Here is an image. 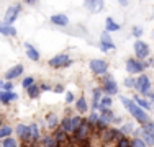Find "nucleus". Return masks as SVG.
Wrapping results in <instances>:
<instances>
[{"label":"nucleus","mask_w":154,"mask_h":147,"mask_svg":"<svg viewBox=\"0 0 154 147\" xmlns=\"http://www.w3.org/2000/svg\"><path fill=\"white\" fill-rule=\"evenodd\" d=\"M122 103L125 105V108L128 110V111L131 113L136 119L139 121L141 124H146V123H149V118H148V115H146L144 111H143L141 108L134 103L133 100H130V98H126V97H122Z\"/></svg>","instance_id":"obj_1"},{"label":"nucleus","mask_w":154,"mask_h":147,"mask_svg":"<svg viewBox=\"0 0 154 147\" xmlns=\"http://www.w3.org/2000/svg\"><path fill=\"white\" fill-rule=\"evenodd\" d=\"M141 132H143V141L149 146H154V123L152 121L146 123L144 126H143Z\"/></svg>","instance_id":"obj_2"},{"label":"nucleus","mask_w":154,"mask_h":147,"mask_svg":"<svg viewBox=\"0 0 154 147\" xmlns=\"http://www.w3.org/2000/svg\"><path fill=\"white\" fill-rule=\"evenodd\" d=\"M90 128L92 126H90L89 121H82L80 126L74 131V139L75 141H84V139H87V136H89V132H90Z\"/></svg>","instance_id":"obj_3"},{"label":"nucleus","mask_w":154,"mask_h":147,"mask_svg":"<svg viewBox=\"0 0 154 147\" xmlns=\"http://www.w3.org/2000/svg\"><path fill=\"white\" fill-rule=\"evenodd\" d=\"M89 65H90V70H92L94 74H97V75L105 74L107 69H108V64L105 61H102V59H92V61L89 62Z\"/></svg>","instance_id":"obj_4"},{"label":"nucleus","mask_w":154,"mask_h":147,"mask_svg":"<svg viewBox=\"0 0 154 147\" xmlns=\"http://www.w3.org/2000/svg\"><path fill=\"white\" fill-rule=\"evenodd\" d=\"M17 132H18V136H20V139L23 141V144L26 142V146H35V144H33V141H31V129H30V126L18 124Z\"/></svg>","instance_id":"obj_5"},{"label":"nucleus","mask_w":154,"mask_h":147,"mask_svg":"<svg viewBox=\"0 0 154 147\" xmlns=\"http://www.w3.org/2000/svg\"><path fill=\"white\" fill-rule=\"evenodd\" d=\"M48 64L51 65V67H67V65L72 64V61L69 59L67 54H59V56L49 59V62Z\"/></svg>","instance_id":"obj_6"},{"label":"nucleus","mask_w":154,"mask_h":147,"mask_svg":"<svg viewBox=\"0 0 154 147\" xmlns=\"http://www.w3.org/2000/svg\"><path fill=\"white\" fill-rule=\"evenodd\" d=\"M136 90H139L143 95L149 93V90H151V80H149L148 75H141L136 80Z\"/></svg>","instance_id":"obj_7"},{"label":"nucleus","mask_w":154,"mask_h":147,"mask_svg":"<svg viewBox=\"0 0 154 147\" xmlns=\"http://www.w3.org/2000/svg\"><path fill=\"white\" fill-rule=\"evenodd\" d=\"M144 67H148V64L139 62V61H134V59H130V61L126 62V70L130 74H139V72H143Z\"/></svg>","instance_id":"obj_8"},{"label":"nucleus","mask_w":154,"mask_h":147,"mask_svg":"<svg viewBox=\"0 0 154 147\" xmlns=\"http://www.w3.org/2000/svg\"><path fill=\"white\" fill-rule=\"evenodd\" d=\"M103 92H105V93H108V95H113V93L118 92V85H116V82L110 75L103 77Z\"/></svg>","instance_id":"obj_9"},{"label":"nucleus","mask_w":154,"mask_h":147,"mask_svg":"<svg viewBox=\"0 0 154 147\" xmlns=\"http://www.w3.org/2000/svg\"><path fill=\"white\" fill-rule=\"evenodd\" d=\"M134 52L139 59H146L149 56V46L143 41H136L134 43Z\"/></svg>","instance_id":"obj_10"},{"label":"nucleus","mask_w":154,"mask_h":147,"mask_svg":"<svg viewBox=\"0 0 154 147\" xmlns=\"http://www.w3.org/2000/svg\"><path fill=\"white\" fill-rule=\"evenodd\" d=\"M20 10H21V7H20V5L10 7V8L7 10V13H5V25H10V26H12V23L17 20L18 13H20Z\"/></svg>","instance_id":"obj_11"},{"label":"nucleus","mask_w":154,"mask_h":147,"mask_svg":"<svg viewBox=\"0 0 154 147\" xmlns=\"http://www.w3.org/2000/svg\"><path fill=\"white\" fill-rule=\"evenodd\" d=\"M103 132H105V134H103V142H105V144L122 139V132H120L118 129H105Z\"/></svg>","instance_id":"obj_12"},{"label":"nucleus","mask_w":154,"mask_h":147,"mask_svg":"<svg viewBox=\"0 0 154 147\" xmlns=\"http://www.w3.org/2000/svg\"><path fill=\"white\" fill-rule=\"evenodd\" d=\"M100 49L103 51V52H107V51H110V49H115V44H113L112 38H110V36H108V33H103V34H102Z\"/></svg>","instance_id":"obj_13"},{"label":"nucleus","mask_w":154,"mask_h":147,"mask_svg":"<svg viewBox=\"0 0 154 147\" xmlns=\"http://www.w3.org/2000/svg\"><path fill=\"white\" fill-rule=\"evenodd\" d=\"M21 74H23V65H21V64H18V65H15V67H12L8 72L5 74V79H7V80H13L15 77H20Z\"/></svg>","instance_id":"obj_14"},{"label":"nucleus","mask_w":154,"mask_h":147,"mask_svg":"<svg viewBox=\"0 0 154 147\" xmlns=\"http://www.w3.org/2000/svg\"><path fill=\"white\" fill-rule=\"evenodd\" d=\"M51 23L56 25V26H66V25L69 23V18L66 16V15H62V13L53 15V16H51Z\"/></svg>","instance_id":"obj_15"},{"label":"nucleus","mask_w":154,"mask_h":147,"mask_svg":"<svg viewBox=\"0 0 154 147\" xmlns=\"http://www.w3.org/2000/svg\"><path fill=\"white\" fill-rule=\"evenodd\" d=\"M25 49H26V56L30 57L31 61H35V62H38V61H39V52L31 46L30 43H25Z\"/></svg>","instance_id":"obj_16"},{"label":"nucleus","mask_w":154,"mask_h":147,"mask_svg":"<svg viewBox=\"0 0 154 147\" xmlns=\"http://www.w3.org/2000/svg\"><path fill=\"white\" fill-rule=\"evenodd\" d=\"M85 7L90 8L94 13H97V12H100V10L103 8V2H94L92 0V2H85Z\"/></svg>","instance_id":"obj_17"},{"label":"nucleus","mask_w":154,"mask_h":147,"mask_svg":"<svg viewBox=\"0 0 154 147\" xmlns=\"http://www.w3.org/2000/svg\"><path fill=\"white\" fill-rule=\"evenodd\" d=\"M0 33L2 34H7V36H15L17 34V29L10 25H0Z\"/></svg>","instance_id":"obj_18"},{"label":"nucleus","mask_w":154,"mask_h":147,"mask_svg":"<svg viewBox=\"0 0 154 147\" xmlns=\"http://www.w3.org/2000/svg\"><path fill=\"white\" fill-rule=\"evenodd\" d=\"M75 108H77V111H79V113H85L87 111V101H85V98L80 97L79 100L75 101Z\"/></svg>","instance_id":"obj_19"},{"label":"nucleus","mask_w":154,"mask_h":147,"mask_svg":"<svg viewBox=\"0 0 154 147\" xmlns=\"http://www.w3.org/2000/svg\"><path fill=\"white\" fill-rule=\"evenodd\" d=\"M30 129H31V141H33V144H36L38 139H39V128L36 126V124H31Z\"/></svg>","instance_id":"obj_20"},{"label":"nucleus","mask_w":154,"mask_h":147,"mask_svg":"<svg viewBox=\"0 0 154 147\" xmlns=\"http://www.w3.org/2000/svg\"><path fill=\"white\" fill-rule=\"evenodd\" d=\"M61 129L64 132H72V126H71V118H64L61 121Z\"/></svg>","instance_id":"obj_21"},{"label":"nucleus","mask_w":154,"mask_h":147,"mask_svg":"<svg viewBox=\"0 0 154 147\" xmlns=\"http://www.w3.org/2000/svg\"><path fill=\"white\" fill-rule=\"evenodd\" d=\"M120 25L113 21V18H107V31H118Z\"/></svg>","instance_id":"obj_22"},{"label":"nucleus","mask_w":154,"mask_h":147,"mask_svg":"<svg viewBox=\"0 0 154 147\" xmlns=\"http://www.w3.org/2000/svg\"><path fill=\"white\" fill-rule=\"evenodd\" d=\"M100 95H102L100 88H94V103H92L94 108H98V105H100Z\"/></svg>","instance_id":"obj_23"},{"label":"nucleus","mask_w":154,"mask_h":147,"mask_svg":"<svg viewBox=\"0 0 154 147\" xmlns=\"http://www.w3.org/2000/svg\"><path fill=\"white\" fill-rule=\"evenodd\" d=\"M113 116H115V115L112 113V110H102V116H100V118H102L103 121H107V123H110V121H113V119H115Z\"/></svg>","instance_id":"obj_24"},{"label":"nucleus","mask_w":154,"mask_h":147,"mask_svg":"<svg viewBox=\"0 0 154 147\" xmlns=\"http://www.w3.org/2000/svg\"><path fill=\"white\" fill-rule=\"evenodd\" d=\"M12 97H13L12 92H0V101L5 103V105L12 101Z\"/></svg>","instance_id":"obj_25"},{"label":"nucleus","mask_w":154,"mask_h":147,"mask_svg":"<svg viewBox=\"0 0 154 147\" xmlns=\"http://www.w3.org/2000/svg\"><path fill=\"white\" fill-rule=\"evenodd\" d=\"M134 101H136V105L139 106V108H144V110H151V105H149V101H146V100H143V98H139V97H134Z\"/></svg>","instance_id":"obj_26"},{"label":"nucleus","mask_w":154,"mask_h":147,"mask_svg":"<svg viewBox=\"0 0 154 147\" xmlns=\"http://www.w3.org/2000/svg\"><path fill=\"white\" fill-rule=\"evenodd\" d=\"M43 144H45V147H59V146H61V144H59V142H57L54 137H45Z\"/></svg>","instance_id":"obj_27"},{"label":"nucleus","mask_w":154,"mask_h":147,"mask_svg":"<svg viewBox=\"0 0 154 147\" xmlns=\"http://www.w3.org/2000/svg\"><path fill=\"white\" fill-rule=\"evenodd\" d=\"M110 106H112V100H110L108 97H103V98L100 100L98 108H100V110H110Z\"/></svg>","instance_id":"obj_28"},{"label":"nucleus","mask_w":154,"mask_h":147,"mask_svg":"<svg viewBox=\"0 0 154 147\" xmlns=\"http://www.w3.org/2000/svg\"><path fill=\"white\" fill-rule=\"evenodd\" d=\"M38 95H39V87L33 83V85L28 88V97H30V98H36Z\"/></svg>","instance_id":"obj_29"},{"label":"nucleus","mask_w":154,"mask_h":147,"mask_svg":"<svg viewBox=\"0 0 154 147\" xmlns=\"http://www.w3.org/2000/svg\"><path fill=\"white\" fill-rule=\"evenodd\" d=\"M107 126H108V123H107V121H103L102 118H98L97 123H95V129H97V131H105V129H107Z\"/></svg>","instance_id":"obj_30"},{"label":"nucleus","mask_w":154,"mask_h":147,"mask_svg":"<svg viewBox=\"0 0 154 147\" xmlns=\"http://www.w3.org/2000/svg\"><path fill=\"white\" fill-rule=\"evenodd\" d=\"M12 128H10V126H2V128H0V139H2V137H8V136L10 134H12Z\"/></svg>","instance_id":"obj_31"},{"label":"nucleus","mask_w":154,"mask_h":147,"mask_svg":"<svg viewBox=\"0 0 154 147\" xmlns=\"http://www.w3.org/2000/svg\"><path fill=\"white\" fill-rule=\"evenodd\" d=\"M48 126H49L51 129H54V128L57 126V118H56V115H48Z\"/></svg>","instance_id":"obj_32"},{"label":"nucleus","mask_w":154,"mask_h":147,"mask_svg":"<svg viewBox=\"0 0 154 147\" xmlns=\"http://www.w3.org/2000/svg\"><path fill=\"white\" fill-rule=\"evenodd\" d=\"M116 147H131V141L126 137H122L116 141Z\"/></svg>","instance_id":"obj_33"},{"label":"nucleus","mask_w":154,"mask_h":147,"mask_svg":"<svg viewBox=\"0 0 154 147\" xmlns=\"http://www.w3.org/2000/svg\"><path fill=\"white\" fill-rule=\"evenodd\" d=\"M80 123H82V119H80V116H74L71 119V126H72V132H74L77 128L80 126Z\"/></svg>","instance_id":"obj_34"},{"label":"nucleus","mask_w":154,"mask_h":147,"mask_svg":"<svg viewBox=\"0 0 154 147\" xmlns=\"http://www.w3.org/2000/svg\"><path fill=\"white\" fill-rule=\"evenodd\" d=\"M2 146L3 147H17V141H15V139H12V137H7V139H3Z\"/></svg>","instance_id":"obj_35"},{"label":"nucleus","mask_w":154,"mask_h":147,"mask_svg":"<svg viewBox=\"0 0 154 147\" xmlns=\"http://www.w3.org/2000/svg\"><path fill=\"white\" fill-rule=\"evenodd\" d=\"M131 147H146V142L143 139H134L131 141Z\"/></svg>","instance_id":"obj_36"},{"label":"nucleus","mask_w":154,"mask_h":147,"mask_svg":"<svg viewBox=\"0 0 154 147\" xmlns=\"http://www.w3.org/2000/svg\"><path fill=\"white\" fill-rule=\"evenodd\" d=\"M21 85H23V88H30L31 85H33V77H26V79L23 80V83H21Z\"/></svg>","instance_id":"obj_37"},{"label":"nucleus","mask_w":154,"mask_h":147,"mask_svg":"<svg viewBox=\"0 0 154 147\" xmlns=\"http://www.w3.org/2000/svg\"><path fill=\"white\" fill-rule=\"evenodd\" d=\"M125 85H126L128 88H136V80H134V79H131V77H130V79H126V80H125Z\"/></svg>","instance_id":"obj_38"},{"label":"nucleus","mask_w":154,"mask_h":147,"mask_svg":"<svg viewBox=\"0 0 154 147\" xmlns=\"http://www.w3.org/2000/svg\"><path fill=\"white\" fill-rule=\"evenodd\" d=\"M122 131L125 132V134H128V132H133V124H131V123H126V124H123Z\"/></svg>","instance_id":"obj_39"},{"label":"nucleus","mask_w":154,"mask_h":147,"mask_svg":"<svg viewBox=\"0 0 154 147\" xmlns=\"http://www.w3.org/2000/svg\"><path fill=\"white\" fill-rule=\"evenodd\" d=\"M133 34L136 36V38H139V36L143 34V29L139 28V26H134V28H133Z\"/></svg>","instance_id":"obj_40"},{"label":"nucleus","mask_w":154,"mask_h":147,"mask_svg":"<svg viewBox=\"0 0 154 147\" xmlns=\"http://www.w3.org/2000/svg\"><path fill=\"white\" fill-rule=\"evenodd\" d=\"M77 146H79V147H90V142L87 141V139H84V141H79V142H77Z\"/></svg>","instance_id":"obj_41"},{"label":"nucleus","mask_w":154,"mask_h":147,"mask_svg":"<svg viewBox=\"0 0 154 147\" xmlns=\"http://www.w3.org/2000/svg\"><path fill=\"white\" fill-rule=\"evenodd\" d=\"M74 101V95L71 93V92H67V93H66V103H72Z\"/></svg>","instance_id":"obj_42"},{"label":"nucleus","mask_w":154,"mask_h":147,"mask_svg":"<svg viewBox=\"0 0 154 147\" xmlns=\"http://www.w3.org/2000/svg\"><path fill=\"white\" fill-rule=\"evenodd\" d=\"M3 90H5V92H12V90H13V85H12L10 82H7L5 85H3Z\"/></svg>","instance_id":"obj_43"},{"label":"nucleus","mask_w":154,"mask_h":147,"mask_svg":"<svg viewBox=\"0 0 154 147\" xmlns=\"http://www.w3.org/2000/svg\"><path fill=\"white\" fill-rule=\"evenodd\" d=\"M54 92H56V93H62V92H64V88H62V85H57L56 88H54Z\"/></svg>","instance_id":"obj_44"},{"label":"nucleus","mask_w":154,"mask_h":147,"mask_svg":"<svg viewBox=\"0 0 154 147\" xmlns=\"http://www.w3.org/2000/svg\"><path fill=\"white\" fill-rule=\"evenodd\" d=\"M39 88H41V90H51V87H49V85H46V83H43V85L39 87Z\"/></svg>","instance_id":"obj_45"},{"label":"nucleus","mask_w":154,"mask_h":147,"mask_svg":"<svg viewBox=\"0 0 154 147\" xmlns=\"http://www.w3.org/2000/svg\"><path fill=\"white\" fill-rule=\"evenodd\" d=\"M3 85H5V83H3L2 80H0V88H3Z\"/></svg>","instance_id":"obj_46"},{"label":"nucleus","mask_w":154,"mask_h":147,"mask_svg":"<svg viewBox=\"0 0 154 147\" xmlns=\"http://www.w3.org/2000/svg\"><path fill=\"white\" fill-rule=\"evenodd\" d=\"M151 64H152V67H154V62H151Z\"/></svg>","instance_id":"obj_47"},{"label":"nucleus","mask_w":154,"mask_h":147,"mask_svg":"<svg viewBox=\"0 0 154 147\" xmlns=\"http://www.w3.org/2000/svg\"><path fill=\"white\" fill-rule=\"evenodd\" d=\"M0 123H2V119H0Z\"/></svg>","instance_id":"obj_48"}]
</instances>
